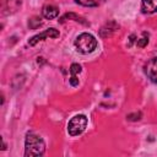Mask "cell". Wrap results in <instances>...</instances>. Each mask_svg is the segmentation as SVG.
Segmentation results:
<instances>
[{
	"label": "cell",
	"instance_id": "cell-14",
	"mask_svg": "<svg viewBox=\"0 0 157 157\" xmlns=\"http://www.w3.org/2000/svg\"><path fill=\"white\" fill-rule=\"evenodd\" d=\"M80 72H81V65H78L76 63L71 64V66H70V74L71 75H77Z\"/></svg>",
	"mask_w": 157,
	"mask_h": 157
},
{
	"label": "cell",
	"instance_id": "cell-13",
	"mask_svg": "<svg viewBox=\"0 0 157 157\" xmlns=\"http://www.w3.org/2000/svg\"><path fill=\"white\" fill-rule=\"evenodd\" d=\"M141 117H142L141 112H137V113H130V114H128L126 115V119L130 120V121H136V120H140Z\"/></svg>",
	"mask_w": 157,
	"mask_h": 157
},
{
	"label": "cell",
	"instance_id": "cell-17",
	"mask_svg": "<svg viewBox=\"0 0 157 157\" xmlns=\"http://www.w3.org/2000/svg\"><path fill=\"white\" fill-rule=\"evenodd\" d=\"M1 140H2V139H1ZM1 150H2V151H4V150H6V144H5V141H4V140H2V147H1Z\"/></svg>",
	"mask_w": 157,
	"mask_h": 157
},
{
	"label": "cell",
	"instance_id": "cell-11",
	"mask_svg": "<svg viewBox=\"0 0 157 157\" xmlns=\"http://www.w3.org/2000/svg\"><path fill=\"white\" fill-rule=\"evenodd\" d=\"M74 20V21H80V22H82V23H87V22H85L83 21V18L82 17H80V16H77L76 13H72V12H70V13H65L63 17H61V20H60V22H64L65 20Z\"/></svg>",
	"mask_w": 157,
	"mask_h": 157
},
{
	"label": "cell",
	"instance_id": "cell-1",
	"mask_svg": "<svg viewBox=\"0 0 157 157\" xmlns=\"http://www.w3.org/2000/svg\"><path fill=\"white\" fill-rule=\"evenodd\" d=\"M45 151V144L43 139L33 132H28L25 139V156H42Z\"/></svg>",
	"mask_w": 157,
	"mask_h": 157
},
{
	"label": "cell",
	"instance_id": "cell-3",
	"mask_svg": "<svg viewBox=\"0 0 157 157\" xmlns=\"http://www.w3.org/2000/svg\"><path fill=\"white\" fill-rule=\"evenodd\" d=\"M87 126V118L83 114H77L72 117L67 123V132L71 136L81 135Z\"/></svg>",
	"mask_w": 157,
	"mask_h": 157
},
{
	"label": "cell",
	"instance_id": "cell-12",
	"mask_svg": "<svg viewBox=\"0 0 157 157\" xmlns=\"http://www.w3.org/2000/svg\"><path fill=\"white\" fill-rule=\"evenodd\" d=\"M136 44H137V47H140V48L146 47V45L148 44V36L146 37V33L144 32V37L140 38V39H137V40H136Z\"/></svg>",
	"mask_w": 157,
	"mask_h": 157
},
{
	"label": "cell",
	"instance_id": "cell-16",
	"mask_svg": "<svg viewBox=\"0 0 157 157\" xmlns=\"http://www.w3.org/2000/svg\"><path fill=\"white\" fill-rule=\"evenodd\" d=\"M135 38H136V36H135V34H131V36H130V38H129V39H130V43H129V45H131V44L134 43Z\"/></svg>",
	"mask_w": 157,
	"mask_h": 157
},
{
	"label": "cell",
	"instance_id": "cell-5",
	"mask_svg": "<svg viewBox=\"0 0 157 157\" xmlns=\"http://www.w3.org/2000/svg\"><path fill=\"white\" fill-rule=\"evenodd\" d=\"M60 36V32L58 31V29H55V28H49V29H45L44 32H42V33H39V34H36V36H33L29 40H28V44L29 45H36L38 42H42V40H44L45 38H58Z\"/></svg>",
	"mask_w": 157,
	"mask_h": 157
},
{
	"label": "cell",
	"instance_id": "cell-9",
	"mask_svg": "<svg viewBox=\"0 0 157 157\" xmlns=\"http://www.w3.org/2000/svg\"><path fill=\"white\" fill-rule=\"evenodd\" d=\"M141 11L144 13H153L157 11V0H141Z\"/></svg>",
	"mask_w": 157,
	"mask_h": 157
},
{
	"label": "cell",
	"instance_id": "cell-7",
	"mask_svg": "<svg viewBox=\"0 0 157 157\" xmlns=\"http://www.w3.org/2000/svg\"><path fill=\"white\" fill-rule=\"evenodd\" d=\"M119 28V25L114 21V20H110L108 21L107 23H104L101 29H99V36L102 38H108V37H112Z\"/></svg>",
	"mask_w": 157,
	"mask_h": 157
},
{
	"label": "cell",
	"instance_id": "cell-10",
	"mask_svg": "<svg viewBox=\"0 0 157 157\" xmlns=\"http://www.w3.org/2000/svg\"><path fill=\"white\" fill-rule=\"evenodd\" d=\"M78 5H82V6H86V7H96V6H99L102 5L105 0H75Z\"/></svg>",
	"mask_w": 157,
	"mask_h": 157
},
{
	"label": "cell",
	"instance_id": "cell-2",
	"mask_svg": "<svg viewBox=\"0 0 157 157\" xmlns=\"http://www.w3.org/2000/svg\"><path fill=\"white\" fill-rule=\"evenodd\" d=\"M97 44L98 43H97V39L94 38V36H92L91 33H87V32L78 34L74 42L76 50L82 54H90V53L94 52L97 48Z\"/></svg>",
	"mask_w": 157,
	"mask_h": 157
},
{
	"label": "cell",
	"instance_id": "cell-15",
	"mask_svg": "<svg viewBox=\"0 0 157 157\" xmlns=\"http://www.w3.org/2000/svg\"><path fill=\"white\" fill-rule=\"evenodd\" d=\"M69 82H70V85H71L72 87H75V86H77V85L80 83V81H78V78H77V76H76V75H71V77H70V80H69Z\"/></svg>",
	"mask_w": 157,
	"mask_h": 157
},
{
	"label": "cell",
	"instance_id": "cell-8",
	"mask_svg": "<svg viewBox=\"0 0 157 157\" xmlns=\"http://www.w3.org/2000/svg\"><path fill=\"white\" fill-rule=\"evenodd\" d=\"M42 15L44 18L47 20H53V18H56L59 16V9L55 6V5H44L43 9H42Z\"/></svg>",
	"mask_w": 157,
	"mask_h": 157
},
{
	"label": "cell",
	"instance_id": "cell-6",
	"mask_svg": "<svg viewBox=\"0 0 157 157\" xmlns=\"http://www.w3.org/2000/svg\"><path fill=\"white\" fill-rule=\"evenodd\" d=\"M21 6V0H1V12L2 15H11L18 10Z\"/></svg>",
	"mask_w": 157,
	"mask_h": 157
},
{
	"label": "cell",
	"instance_id": "cell-4",
	"mask_svg": "<svg viewBox=\"0 0 157 157\" xmlns=\"http://www.w3.org/2000/svg\"><path fill=\"white\" fill-rule=\"evenodd\" d=\"M144 71L151 82L157 83V56H153L147 60L144 66Z\"/></svg>",
	"mask_w": 157,
	"mask_h": 157
}]
</instances>
